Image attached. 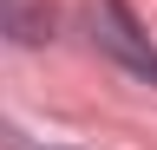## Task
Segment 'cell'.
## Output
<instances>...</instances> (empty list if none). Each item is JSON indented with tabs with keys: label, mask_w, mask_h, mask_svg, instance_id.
<instances>
[{
	"label": "cell",
	"mask_w": 157,
	"mask_h": 150,
	"mask_svg": "<svg viewBox=\"0 0 157 150\" xmlns=\"http://www.w3.org/2000/svg\"><path fill=\"white\" fill-rule=\"evenodd\" d=\"M92 46H98V52H111L124 72H137V79H151V85H157V46H151V33L131 20L124 0H98V7H92Z\"/></svg>",
	"instance_id": "1"
},
{
	"label": "cell",
	"mask_w": 157,
	"mask_h": 150,
	"mask_svg": "<svg viewBox=\"0 0 157 150\" xmlns=\"http://www.w3.org/2000/svg\"><path fill=\"white\" fill-rule=\"evenodd\" d=\"M59 26L52 0H0V33H7L13 46H46Z\"/></svg>",
	"instance_id": "2"
}]
</instances>
